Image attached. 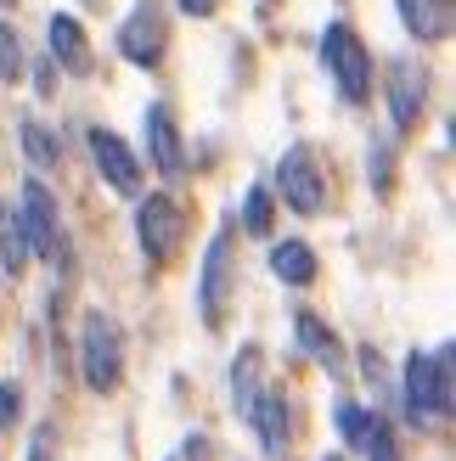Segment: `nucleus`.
Listing matches in <instances>:
<instances>
[{
    "label": "nucleus",
    "mask_w": 456,
    "mask_h": 461,
    "mask_svg": "<svg viewBox=\"0 0 456 461\" xmlns=\"http://www.w3.org/2000/svg\"><path fill=\"white\" fill-rule=\"evenodd\" d=\"M400 394H406V417L412 422H445L451 417V343H440V349H417L406 355V377H400Z\"/></svg>",
    "instance_id": "f257e3e1"
},
{
    "label": "nucleus",
    "mask_w": 456,
    "mask_h": 461,
    "mask_svg": "<svg viewBox=\"0 0 456 461\" xmlns=\"http://www.w3.org/2000/svg\"><path fill=\"white\" fill-rule=\"evenodd\" d=\"M372 180L389 186V147H372Z\"/></svg>",
    "instance_id": "a878e982"
},
{
    "label": "nucleus",
    "mask_w": 456,
    "mask_h": 461,
    "mask_svg": "<svg viewBox=\"0 0 456 461\" xmlns=\"http://www.w3.org/2000/svg\"><path fill=\"white\" fill-rule=\"evenodd\" d=\"M135 237H141V253L147 259H169V253L180 248V237H187V214H180V203L152 192L135 203Z\"/></svg>",
    "instance_id": "423d86ee"
},
{
    "label": "nucleus",
    "mask_w": 456,
    "mask_h": 461,
    "mask_svg": "<svg viewBox=\"0 0 456 461\" xmlns=\"http://www.w3.org/2000/svg\"><path fill=\"white\" fill-rule=\"evenodd\" d=\"M383 85H389V119H395V130H412L423 119V102H428V68L400 57V62H389Z\"/></svg>",
    "instance_id": "6e6552de"
},
{
    "label": "nucleus",
    "mask_w": 456,
    "mask_h": 461,
    "mask_svg": "<svg viewBox=\"0 0 456 461\" xmlns=\"http://www.w3.org/2000/svg\"><path fill=\"white\" fill-rule=\"evenodd\" d=\"M395 6L417 40H445L456 29V0H395Z\"/></svg>",
    "instance_id": "4468645a"
},
{
    "label": "nucleus",
    "mask_w": 456,
    "mask_h": 461,
    "mask_svg": "<svg viewBox=\"0 0 456 461\" xmlns=\"http://www.w3.org/2000/svg\"><path fill=\"white\" fill-rule=\"evenodd\" d=\"M248 422H254L265 456H282L287 450V400L277 394V388H260L254 405H248Z\"/></svg>",
    "instance_id": "ddd939ff"
},
{
    "label": "nucleus",
    "mask_w": 456,
    "mask_h": 461,
    "mask_svg": "<svg viewBox=\"0 0 456 461\" xmlns=\"http://www.w3.org/2000/svg\"><path fill=\"white\" fill-rule=\"evenodd\" d=\"M119 51L135 62V68H152L158 57H164V23H158V12H130L124 29H119Z\"/></svg>",
    "instance_id": "9b49d317"
},
{
    "label": "nucleus",
    "mask_w": 456,
    "mask_h": 461,
    "mask_svg": "<svg viewBox=\"0 0 456 461\" xmlns=\"http://www.w3.org/2000/svg\"><path fill=\"white\" fill-rule=\"evenodd\" d=\"M17 135H23V152H29V164H34V169H57V164H62L57 135L45 130L40 119H23V124H17Z\"/></svg>",
    "instance_id": "f3484780"
},
{
    "label": "nucleus",
    "mask_w": 456,
    "mask_h": 461,
    "mask_svg": "<svg viewBox=\"0 0 456 461\" xmlns=\"http://www.w3.org/2000/svg\"><path fill=\"white\" fill-rule=\"evenodd\" d=\"M270 270H277L287 287H310L315 282V253H310V242H277V248H270Z\"/></svg>",
    "instance_id": "2eb2a0df"
},
{
    "label": "nucleus",
    "mask_w": 456,
    "mask_h": 461,
    "mask_svg": "<svg viewBox=\"0 0 456 461\" xmlns=\"http://www.w3.org/2000/svg\"><path fill=\"white\" fill-rule=\"evenodd\" d=\"M90 158H96V169H102V180L113 192L141 197V164H135V152L113 130H90Z\"/></svg>",
    "instance_id": "1a4fd4ad"
},
{
    "label": "nucleus",
    "mask_w": 456,
    "mask_h": 461,
    "mask_svg": "<svg viewBox=\"0 0 456 461\" xmlns=\"http://www.w3.org/2000/svg\"><path fill=\"white\" fill-rule=\"evenodd\" d=\"M254 394H260V349H242L237 366H232V405L242 417H248V405H254Z\"/></svg>",
    "instance_id": "a211bd4d"
},
{
    "label": "nucleus",
    "mask_w": 456,
    "mask_h": 461,
    "mask_svg": "<svg viewBox=\"0 0 456 461\" xmlns=\"http://www.w3.org/2000/svg\"><path fill=\"white\" fill-rule=\"evenodd\" d=\"M29 461H57V428H51V422H40V428H34V439H29Z\"/></svg>",
    "instance_id": "b1692460"
},
{
    "label": "nucleus",
    "mask_w": 456,
    "mask_h": 461,
    "mask_svg": "<svg viewBox=\"0 0 456 461\" xmlns=\"http://www.w3.org/2000/svg\"><path fill=\"white\" fill-rule=\"evenodd\" d=\"M367 461H400V445H395V428L383 422V417H372V428H367Z\"/></svg>",
    "instance_id": "6ab92c4d"
},
{
    "label": "nucleus",
    "mask_w": 456,
    "mask_h": 461,
    "mask_svg": "<svg viewBox=\"0 0 456 461\" xmlns=\"http://www.w3.org/2000/svg\"><path fill=\"white\" fill-rule=\"evenodd\" d=\"M175 6L187 12V17H214V12H220V0H175Z\"/></svg>",
    "instance_id": "393cba45"
},
{
    "label": "nucleus",
    "mask_w": 456,
    "mask_h": 461,
    "mask_svg": "<svg viewBox=\"0 0 456 461\" xmlns=\"http://www.w3.org/2000/svg\"><path fill=\"white\" fill-rule=\"evenodd\" d=\"M242 225L254 230V237H270V192H265V186L248 192V203H242Z\"/></svg>",
    "instance_id": "412c9836"
},
{
    "label": "nucleus",
    "mask_w": 456,
    "mask_h": 461,
    "mask_svg": "<svg viewBox=\"0 0 456 461\" xmlns=\"http://www.w3.org/2000/svg\"><path fill=\"white\" fill-rule=\"evenodd\" d=\"M293 327H299V343H305V355H310V360H322V366H338V360H344V349H338V338L327 332V321H322V315L299 310V321H293Z\"/></svg>",
    "instance_id": "dca6fc26"
},
{
    "label": "nucleus",
    "mask_w": 456,
    "mask_h": 461,
    "mask_svg": "<svg viewBox=\"0 0 456 461\" xmlns=\"http://www.w3.org/2000/svg\"><path fill=\"white\" fill-rule=\"evenodd\" d=\"M277 192L293 214H322V203H327V175L322 164H315V152L310 147H287L282 152V164H277Z\"/></svg>",
    "instance_id": "39448f33"
},
{
    "label": "nucleus",
    "mask_w": 456,
    "mask_h": 461,
    "mask_svg": "<svg viewBox=\"0 0 456 461\" xmlns=\"http://www.w3.org/2000/svg\"><path fill=\"white\" fill-rule=\"evenodd\" d=\"M225 298H232V225L214 230L209 253H203V276H197V310L209 327L225 321Z\"/></svg>",
    "instance_id": "0eeeda50"
},
{
    "label": "nucleus",
    "mask_w": 456,
    "mask_h": 461,
    "mask_svg": "<svg viewBox=\"0 0 456 461\" xmlns=\"http://www.w3.org/2000/svg\"><path fill=\"white\" fill-rule=\"evenodd\" d=\"M17 417H23V388L6 377V383H0V433H12Z\"/></svg>",
    "instance_id": "5701e85b"
},
{
    "label": "nucleus",
    "mask_w": 456,
    "mask_h": 461,
    "mask_svg": "<svg viewBox=\"0 0 456 461\" xmlns=\"http://www.w3.org/2000/svg\"><path fill=\"white\" fill-rule=\"evenodd\" d=\"M17 225L34 259H62V225H57V197L45 192V180H23L17 192Z\"/></svg>",
    "instance_id": "20e7f679"
},
{
    "label": "nucleus",
    "mask_w": 456,
    "mask_h": 461,
    "mask_svg": "<svg viewBox=\"0 0 456 461\" xmlns=\"http://www.w3.org/2000/svg\"><path fill=\"white\" fill-rule=\"evenodd\" d=\"M147 152H152V169L158 175H187V141H180V130H175V113L164 102H152L147 107Z\"/></svg>",
    "instance_id": "9d476101"
},
{
    "label": "nucleus",
    "mask_w": 456,
    "mask_h": 461,
    "mask_svg": "<svg viewBox=\"0 0 456 461\" xmlns=\"http://www.w3.org/2000/svg\"><path fill=\"white\" fill-rule=\"evenodd\" d=\"M322 62H327L333 85L344 90V102H367L372 96V51H367V40H360L350 23H327Z\"/></svg>",
    "instance_id": "7ed1b4c3"
},
{
    "label": "nucleus",
    "mask_w": 456,
    "mask_h": 461,
    "mask_svg": "<svg viewBox=\"0 0 456 461\" xmlns=\"http://www.w3.org/2000/svg\"><path fill=\"white\" fill-rule=\"evenodd\" d=\"M0 79H23V40L12 23H0Z\"/></svg>",
    "instance_id": "4be33fe9"
},
{
    "label": "nucleus",
    "mask_w": 456,
    "mask_h": 461,
    "mask_svg": "<svg viewBox=\"0 0 456 461\" xmlns=\"http://www.w3.org/2000/svg\"><path fill=\"white\" fill-rule=\"evenodd\" d=\"M45 40H51V57L68 68V74H90V40H85V29H79L74 12H51Z\"/></svg>",
    "instance_id": "f8f14e48"
},
{
    "label": "nucleus",
    "mask_w": 456,
    "mask_h": 461,
    "mask_svg": "<svg viewBox=\"0 0 456 461\" xmlns=\"http://www.w3.org/2000/svg\"><path fill=\"white\" fill-rule=\"evenodd\" d=\"M338 428H344V445L350 450H360V445H367V428H372V411H360V405H338Z\"/></svg>",
    "instance_id": "aec40b11"
},
{
    "label": "nucleus",
    "mask_w": 456,
    "mask_h": 461,
    "mask_svg": "<svg viewBox=\"0 0 456 461\" xmlns=\"http://www.w3.org/2000/svg\"><path fill=\"white\" fill-rule=\"evenodd\" d=\"M79 372L90 394H113L124 383V332L107 310H85L79 321Z\"/></svg>",
    "instance_id": "f03ea898"
}]
</instances>
